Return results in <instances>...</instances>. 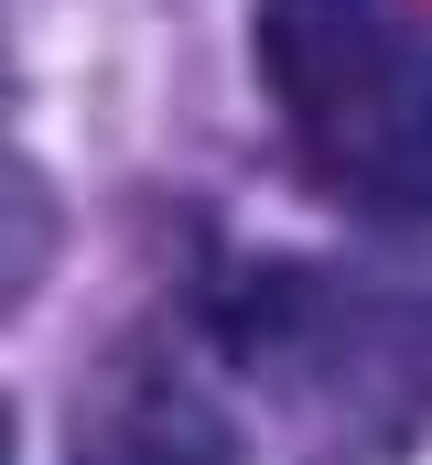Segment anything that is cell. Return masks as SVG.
Instances as JSON below:
<instances>
[{
  "instance_id": "obj_1",
  "label": "cell",
  "mask_w": 432,
  "mask_h": 465,
  "mask_svg": "<svg viewBox=\"0 0 432 465\" xmlns=\"http://www.w3.org/2000/svg\"><path fill=\"white\" fill-rule=\"evenodd\" d=\"M281 163L346 217H432V0H260Z\"/></svg>"
}]
</instances>
